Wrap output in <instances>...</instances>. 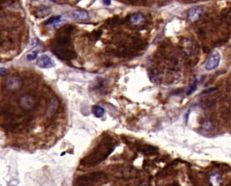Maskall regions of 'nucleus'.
Returning <instances> with one entry per match:
<instances>
[{"label":"nucleus","mask_w":231,"mask_h":186,"mask_svg":"<svg viewBox=\"0 0 231 186\" xmlns=\"http://www.w3.org/2000/svg\"><path fill=\"white\" fill-rule=\"evenodd\" d=\"M114 148V140L111 137H107L100 142L89 155H87L85 158L81 160V164L82 166H85L98 165V163L104 161L112 152Z\"/></svg>","instance_id":"nucleus-1"},{"label":"nucleus","mask_w":231,"mask_h":186,"mask_svg":"<svg viewBox=\"0 0 231 186\" xmlns=\"http://www.w3.org/2000/svg\"><path fill=\"white\" fill-rule=\"evenodd\" d=\"M22 86V81L20 78L12 76L8 78L5 82V87L9 91H17L20 90Z\"/></svg>","instance_id":"nucleus-3"},{"label":"nucleus","mask_w":231,"mask_h":186,"mask_svg":"<svg viewBox=\"0 0 231 186\" xmlns=\"http://www.w3.org/2000/svg\"><path fill=\"white\" fill-rule=\"evenodd\" d=\"M131 21L135 25H139L144 21V17L141 14H135L131 17Z\"/></svg>","instance_id":"nucleus-10"},{"label":"nucleus","mask_w":231,"mask_h":186,"mask_svg":"<svg viewBox=\"0 0 231 186\" xmlns=\"http://www.w3.org/2000/svg\"><path fill=\"white\" fill-rule=\"evenodd\" d=\"M93 112H94V116H95L96 117L100 118V117H102V116L104 115L105 111H104V109H103L102 107H100V106L95 105L94 106V107H93Z\"/></svg>","instance_id":"nucleus-9"},{"label":"nucleus","mask_w":231,"mask_h":186,"mask_svg":"<svg viewBox=\"0 0 231 186\" xmlns=\"http://www.w3.org/2000/svg\"><path fill=\"white\" fill-rule=\"evenodd\" d=\"M72 16L75 18V20H86L89 18V15L88 13L85 12V11L82 10H75L72 12Z\"/></svg>","instance_id":"nucleus-7"},{"label":"nucleus","mask_w":231,"mask_h":186,"mask_svg":"<svg viewBox=\"0 0 231 186\" xmlns=\"http://www.w3.org/2000/svg\"><path fill=\"white\" fill-rule=\"evenodd\" d=\"M202 14V10L200 7H193L189 9V12H188V15H189V19L190 21H194L198 20L201 15Z\"/></svg>","instance_id":"nucleus-6"},{"label":"nucleus","mask_w":231,"mask_h":186,"mask_svg":"<svg viewBox=\"0 0 231 186\" xmlns=\"http://www.w3.org/2000/svg\"><path fill=\"white\" fill-rule=\"evenodd\" d=\"M220 60H221V56L219 54V53L213 52L211 53V55L210 56V57L208 58L207 62H206L205 68L207 70H211L216 69V67L219 66Z\"/></svg>","instance_id":"nucleus-4"},{"label":"nucleus","mask_w":231,"mask_h":186,"mask_svg":"<svg viewBox=\"0 0 231 186\" xmlns=\"http://www.w3.org/2000/svg\"><path fill=\"white\" fill-rule=\"evenodd\" d=\"M18 103H19V106L22 110L25 111H30L35 107L36 99L33 95L29 94H25L24 95L21 96L19 100H18Z\"/></svg>","instance_id":"nucleus-2"},{"label":"nucleus","mask_w":231,"mask_h":186,"mask_svg":"<svg viewBox=\"0 0 231 186\" xmlns=\"http://www.w3.org/2000/svg\"><path fill=\"white\" fill-rule=\"evenodd\" d=\"M140 151L143 152H144L145 154H152V153H154L155 152L157 151V149L155 148H153V147L144 146V147H142Z\"/></svg>","instance_id":"nucleus-11"},{"label":"nucleus","mask_w":231,"mask_h":186,"mask_svg":"<svg viewBox=\"0 0 231 186\" xmlns=\"http://www.w3.org/2000/svg\"><path fill=\"white\" fill-rule=\"evenodd\" d=\"M7 73V70L5 68H3V67H0V77L1 76H3L4 75H6Z\"/></svg>","instance_id":"nucleus-15"},{"label":"nucleus","mask_w":231,"mask_h":186,"mask_svg":"<svg viewBox=\"0 0 231 186\" xmlns=\"http://www.w3.org/2000/svg\"><path fill=\"white\" fill-rule=\"evenodd\" d=\"M197 86H198V81L195 80V81L193 82V84L191 85L190 87H189V90L187 92V95H190V94H192L194 91L196 90Z\"/></svg>","instance_id":"nucleus-14"},{"label":"nucleus","mask_w":231,"mask_h":186,"mask_svg":"<svg viewBox=\"0 0 231 186\" xmlns=\"http://www.w3.org/2000/svg\"><path fill=\"white\" fill-rule=\"evenodd\" d=\"M37 65L39 66L40 68H52L55 66V62L50 57L47 55L41 56L37 62Z\"/></svg>","instance_id":"nucleus-5"},{"label":"nucleus","mask_w":231,"mask_h":186,"mask_svg":"<svg viewBox=\"0 0 231 186\" xmlns=\"http://www.w3.org/2000/svg\"><path fill=\"white\" fill-rule=\"evenodd\" d=\"M58 107V103L57 101L56 100L55 98H53V100L51 101L50 104L49 106V108H48V116H53L55 114L56 111Z\"/></svg>","instance_id":"nucleus-8"},{"label":"nucleus","mask_w":231,"mask_h":186,"mask_svg":"<svg viewBox=\"0 0 231 186\" xmlns=\"http://www.w3.org/2000/svg\"><path fill=\"white\" fill-rule=\"evenodd\" d=\"M61 19L60 16H53L51 17L50 19L47 21L45 22V25H51V24H54V23H57Z\"/></svg>","instance_id":"nucleus-12"},{"label":"nucleus","mask_w":231,"mask_h":186,"mask_svg":"<svg viewBox=\"0 0 231 186\" xmlns=\"http://www.w3.org/2000/svg\"><path fill=\"white\" fill-rule=\"evenodd\" d=\"M103 3H104L105 5H110L111 0H103Z\"/></svg>","instance_id":"nucleus-16"},{"label":"nucleus","mask_w":231,"mask_h":186,"mask_svg":"<svg viewBox=\"0 0 231 186\" xmlns=\"http://www.w3.org/2000/svg\"><path fill=\"white\" fill-rule=\"evenodd\" d=\"M38 53H39V52L37 50H34V51H31L30 53H29L28 54H27V59L30 61H33L35 60V58H37V57H38Z\"/></svg>","instance_id":"nucleus-13"},{"label":"nucleus","mask_w":231,"mask_h":186,"mask_svg":"<svg viewBox=\"0 0 231 186\" xmlns=\"http://www.w3.org/2000/svg\"><path fill=\"white\" fill-rule=\"evenodd\" d=\"M52 2H55V0H51Z\"/></svg>","instance_id":"nucleus-17"}]
</instances>
